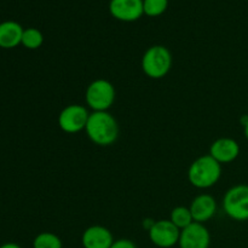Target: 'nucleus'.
Here are the masks:
<instances>
[{"label": "nucleus", "mask_w": 248, "mask_h": 248, "mask_svg": "<svg viewBox=\"0 0 248 248\" xmlns=\"http://www.w3.org/2000/svg\"><path fill=\"white\" fill-rule=\"evenodd\" d=\"M85 131L90 140L99 147L111 145L119 137L118 121L108 111H93L90 114Z\"/></svg>", "instance_id": "f257e3e1"}, {"label": "nucleus", "mask_w": 248, "mask_h": 248, "mask_svg": "<svg viewBox=\"0 0 248 248\" xmlns=\"http://www.w3.org/2000/svg\"><path fill=\"white\" fill-rule=\"evenodd\" d=\"M222 176V165L210 154L198 157L188 170L190 184L199 189H207L215 186Z\"/></svg>", "instance_id": "f03ea898"}, {"label": "nucleus", "mask_w": 248, "mask_h": 248, "mask_svg": "<svg viewBox=\"0 0 248 248\" xmlns=\"http://www.w3.org/2000/svg\"><path fill=\"white\" fill-rule=\"evenodd\" d=\"M172 67V55L162 45L150 46L142 57V69L150 79H162Z\"/></svg>", "instance_id": "7ed1b4c3"}, {"label": "nucleus", "mask_w": 248, "mask_h": 248, "mask_svg": "<svg viewBox=\"0 0 248 248\" xmlns=\"http://www.w3.org/2000/svg\"><path fill=\"white\" fill-rule=\"evenodd\" d=\"M115 87L106 79H97L87 86L86 104L93 111H108L115 101Z\"/></svg>", "instance_id": "20e7f679"}, {"label": "nucleus", "mask_w": 248, "mask_h": 248, "mask_svg": "<svg viewBox=\"0 0 248 248\" xmlns=\"http://www.w3.org/2000/svg\"><path fill=\"white\" fill-rule=\"evenodd\" d=\"M225 215L237 222L248 220V186L237 184L225 193L223 199Z\"/></svg>", "instance_id": "39448f33"}, {"label": "nucleus", "mask_w": 248, "mask_h": 248, "mask_svg": "<svg viewBox=\"0 0 248 248\" xmlns=\"http://www.w3.org/2000/svg\"><path fill=\"white\" fill-rule=\"evenodd\" d=\"M90 113L86 107L80 104H70L65 107L58 115V125L65 133H78L85 130Z\"/></svg>", "instance_id": "423d86ee"}, {"label": "nucleus", "mask_w": 248, "mask_h": 248, "mask_svg": "<svg viewBox=\"0 0 248 248\" xmlns=\"http://www.w3.org/2000/svg\"><path fill=\"white\" fill-rule=\"evenodd\" d=\"M150 241L157 247L170 248L179 242L181 230L170 219L155 220L154 225L149 230Z\"/></svg>", "instance_id": "0eeeda50"}, {"label": "nucleus", "mask_w": 248, "mask_h": 248, "mask_svg": "<svg viewBox=\"0 0 248 248\" xmlns=\"http://www.w3.org/2000/svg\"><path fill=\"white\" fill-rule=\"evenodd\" d=\"M211 235L207 228L201 223H191L186 229L181 230L179 247L181 248H208Z\"/></svg>", "instance_id": "6e6552de"}, {"label": "nucleus", "mask_w": 248, "mask_h": 248, "mask_svg": "<svg viewBox=\"0 0 248 248\" xmlns=\"http://www.w3.org/2000/svg\"><path fill=\"white\" fill-rule=\"evenodd\" d=\"M109 12L119 21H137L144 15L143 0H110Z\"/></svg>", "instance_id": "1a4fd4ad"}, {"label": "nucleus", "mask_w": 248, "mask_h": 248, "mask_svg": "<svg viewBox=\"0 0 248 248\" xmlns=\"http://www.w3.org/2000/svg\"><path fill=\"white\" fill-rule=\"evenodd\" d=\"M210 155L220 165L229 164L236 160L240 155V145L232 138H218L211 145Z\"/></svg>", "instance_id": "9d476101"}, {"label": "nucleus", "mask_w": 248, "mask_h": 248, "mask_svg": "<svg viewBox=\"0 0 248 248\" xmlns=\"http://www.w3.org/2000/svg\"><path fill=\"white\" fill-rule=\"evenodd\" d=\"M189 210L193 216L194 222L203 224L216 215L217 202H216V199L210 194H201L194 199Z\"/></svg>", "instance_id": "9b49d317"}, {"label": "nucleus", "mask_w": 248, "mask_h": 248, "mask_svg": "<svg viewBox=\"0 0 248 248\" xmlns=\"http://www.w3.org/2000/svg\"><path fill=\"white\" fill-rule=\"evenodd\" d=\"M84 248H110L113 245V235L102 225H92L87 228L81 237Z\"/></svg>", "instance_id": "f8f14e48"}, {"label": "nucleus", "mask_w": 248, "mask_h": 248, "mask_svg": "<svg viewBox=\"0 0 248 248\" xmlns=\"http://www.w3.org/2000/svg\"><path fill=\"white\" fill-rule=\"evenodd\" d=\"M22 26L15 21H5L0 23V47L14 48L18 46L22 41L23 35Z\"/></svg>", "instance_id": "ddd939ff"}, {"label": "nucleus", "mask_w": 248, "mask_h": 248, "mask_svg": "<svg viewBox=\"0 0 248 248\" xmlns=\"http://www.w3.org/2000/svg\"><path fill=\"white\" fill-rule=\"evenodd\" d=\"M170 220L178 228L179 230L186 229V227L194 223L193 216H191L189 207H183V206H178V207L173 208L170 216Z\"/></svg>", "instance_id": "4468645a"}, {"label": "nucleus", "mask_w": 248, "mask_h": 248, "mask_svg": "<svg viewBox=\"0 0 248 248\" xmlns=\"http://www.w3.org/2000/svg\"><path fill=\"white\" fill-rule=\"evenodd\" d=\"M44 43V36L39 29L27 28L23 31L21 44L28 50H36Z\"/></svg>", "instance_id": "2eb2a0df"}, {"label": "nucleus", "mask_w": 248, "mask_h": 248, "mask_svg": "<svg viewBox=\"0 0 248 248\" xmlns=\"http://www.w3.org/2000/svg\"><path fill=\"white\" fill-rule=\"evenodd\" d=\"M33 248H62V241L52 232H41L34 239Z\"/></svg>", "instance_id": "dca6fc26"}, {"label": "nucleus", "mask_w": 248, "mask_h": 248, "mask_svg": "<svg viewBox=\"0 0 248 248\" xmlns=\"http://www.w3.org/2000/svg\"><path fill=\"white\" fill-rule=\"evenodd\" d=\"M169 6V0H143L144 15L149 17H157L164 14Z\"/></svg>", "instance_id": "f3484780"}, {"label": "nucleus", "mask_w": 248, "mask_h": 248, "mask_svg": "<svg viewBox=\"0 0 248 248\" xmlns=\"http://www.w3.org/2000/svg\"><path fill=\"white\" fill-rule=\"evenodd\" d=\"M110 248H136V245L131 240L120 239L114 241Z\"/></svg>", "instance_id": "a211bd4d"}, {"label": "nucleus", "mask_w": 248, "mask_h": 248, "mask_svg": "<svg viewBox=\"0 0 248 248\" xmlns=\"http://www.w3.org/2000/svg\"><path fill=\"white\" fill-rule=\"evenodd\" d=\"M240 123H241V125L244 126L245 137H246L247 140H248V115H244V116H242L241 120H240Z\"/></svg>", "instance_id": "6ab92c4d"}, {"label": "nucleus", "mask_w": 248, "mask_h": 248, "mask_svg": "<svg viewBox=\"0 0 248 248\" xmlns=\"http://www.w3.org/2000/svg\"><path fill=\"white\" fill-rule=\"evenodd\" d=\"M155 220L150 219V218H147V219L143 220V227H144V229H147L148 232H149L150 229H152V227L154 225Z\"/></svg>", "instance_id": "aec40b11"}, {"label": "nucleus", "mask_w": 248, "mask_h": 248, "mask_svg": "<svg viewBox=\"0 0 248 248\" xmlns=\"http://www.w3.org/2000/svg\"><path fill=\"white\" fill-rule=\"evenodd\" d=\"M0 248H22V247L18 246L17 244H14V242H7V244L1 245Z\"/></svg>", "instance_id": "412c9836"}]
</instances>
